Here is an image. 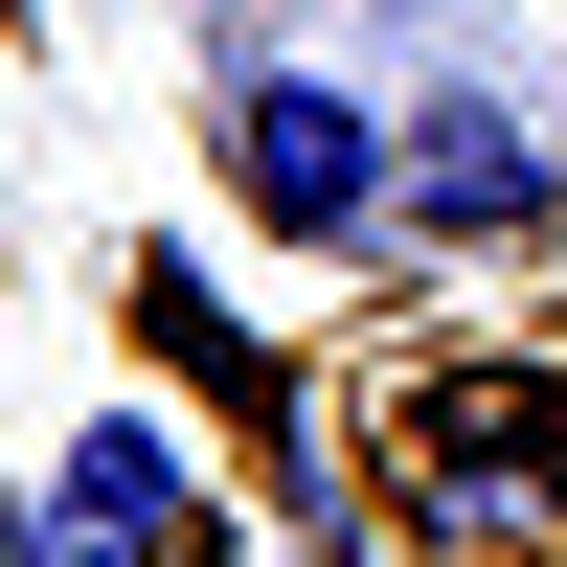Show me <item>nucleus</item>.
<instances>
[{
    "instance_id": "nucleus-2",
    "label": "nucleus",
    "mask_w": 567,
    "mask_h": 567,
    "mask_svg": "<svg viewBox=\"0 0 567 567\" xmlns=\"http://www.w3.org/2000/svg\"><path fill=\"white\" fill-rule=\"evenodd\" d=\"M205 454L159 432V409H91L69 454H45V567H205Z\"/></svg>"
},
{
    "instance_id": "nucleus-1",
    "label": "nucleus",
    "mask_w": 567,
    "mask_h": 567,
    "mask_svg": "<svg viewBox=\"0 0 567 567\" xmlns=\"http://www.w3.org/2000/svg\"><path fill=\"white\" fill-rule=\"evenodd\" d=\"M205 159H227V205H250L272 250H363V227H409V136L363 114L341 69H227Z\"/></svg>"
},
{
    "instance_id": "nucleus-3",
    "label": "nucleus",
    "mask_w": 567,
    "mask_h": 567,
    "mask_svg": "<svg viewBox=\"0 0 567 567\" xmlns=\"http://www.w3.org/2000/svg\"><path fill=\"white\" fill-rule=\"evenodd\" d=\"M409 227H432V250H523V227L567 205V159L523 136V91H409Z\"/></svg>"
},
{
    "instance_id": "nucleus-4",
    "label": "nucleus",
    "mask_w": 567,
    "mask_h": 567,
    "mask_svg": "<svg viewBox=\"0 0 567 567\" xmlns=\"http://www.w3.org/2000/svg\"><path fill=\"white\" fill-rule=\"evenodd\" d=\"M409 499H432V523H523V499H567V409H523V386L432 409V432H409Z\"/></svg>"
},
{
    "instance_id": "nucleus-5",
    "label": "nucleus",
    "mask_w": 567,
    "mask_h": 567,
    "mask_svg": "<svg viewBox=\"0 0 567 567\" xmlns=\"http://www.w3.org/2000/svg\"><path fill=\"white\" fill-rule=\"evenodd\" d=\"M0 567H45V499H0Z\"/></svg>"
}]
</instances>
